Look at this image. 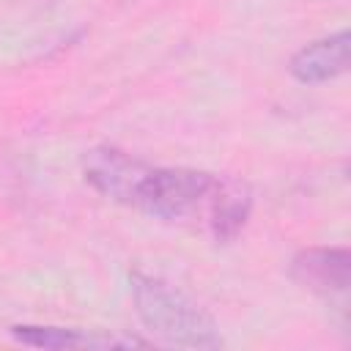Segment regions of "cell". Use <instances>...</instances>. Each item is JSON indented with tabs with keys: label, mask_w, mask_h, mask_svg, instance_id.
<instances>
[{
	"label": "cell",
	"mask_w": 351,
	"mask_h": 351,
	"mask_svg": "<svg viewBox=\"0 0 351 351\" xmlns=\"http://www.w3.org/2000/svg\"><path fill=\"white\" fill-rule=\"evenodd\" d=\"M132 299L145 329L162 343L181 348H222L217 324L170 282L134 271Z\"/></svg>",
	"instance_id": "7a4b0ae2"
},
{
	"label": "cell",
	"mask_w": 351,
	"mask_h": 351,
	"mask_svg": "<svg viewBox=\"0 0 351 351\" xmlns=\"http://www.w3.org/2000/svg\"><path fill=\"white\" fill-rule=\"evenodd\" d=\"M291 274L321 296H343L351 280V255L346 247H310L291 261Z\"/></svg>",
	"instance_id": "3957f363"
},
{
	"label": "cell",
	"mask_w": 351,
	"mask_h": 351,
	"mask_svg": "<svg viewBox=\"0 0 351 351\" xmlns=\"http://www.w3.org/2000/svg\"><path fill=\"white\" fill-rule=\"evenodd\" d=\"M85 181L104 197L165 222L200 219L217 241H230L247 222L252 197L244 184L192 167H159L115 145L82 156Z\"/></svg>",
	"instance_id": "6da1fadb"
},
{
	"label": "cell",
	"mask_w": 351,
	"mask_h": 351,
	"mask_svg": "<svg viewBox=\"0 0 351 351\" xmlns=\"http://www.w3.org/2000/svg\"><path fill=\"white\" fill-rule=\"evenodd\" d=\"M11 337L22 346L33 348H132L148 346L137 337H115L107 332H88L71 326H38V324H16L11 326Z\"/></svg>",
	"instance_id": "5b68a950"
},
{
	"label": "cell",
	"mask_w": 351,
	"mask_h": 351,
	"mask_svg": "<svg viewBox=\"0 0 351 351\" xmlns=\"http://www.w3.org/2000/svg\"><path fill=\"white\" fill-rule=\"evenodd\" d=\"M348 49H351V36L348 30H337L326 38H318L307 47H302L291 63L288 71L296 82L302 85H321L329 82L348 69Z\"/></svg>",
	"instance_id": "277c9868"
}]
</instances>
